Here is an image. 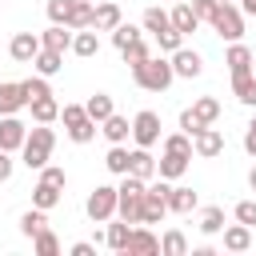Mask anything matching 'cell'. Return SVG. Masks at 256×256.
<instances>
[{
	"label": "cell",
	"mask_w": 256,
	"mask_h": 256,
	"mask_svg": "<svg viewBox=\"0 0 256 256\" xmlns=\"http://www.w3.org/2000/svg\"><path fill=\"white\" fill-rule=\"evenodd\" d=\"M160 252H164V256H188V240H184V232H180V228L164 232V236H160Z\"/></svg>",
	"instance_id": "31"
},
{
	"label": "cell",
	"mask_w": 256,
	"mask_h": 256,
	"mask_svg": "<svg viewBox=\"0 0 256 256\" xmlns=\"http://www.w3.org/2000/svg\"><path fill=\"white\" fill-rule=\"evenodd\" d=\"M168 20H172V28H176L180 36H192V32L200 28V16L192 12V4H188V0H176V8L168 12Z\"/></svg>",
	"instance_id": "11"
},
{
	"label": "cell",
	"mask_w": 256,
	"mask_h": 256,
	"mask_svg": "<svg viewBox=\"0 0 256 256\" xmlns=\"http://www.w3.org/2000/svg\"><path fill=\"white\" fill-rule=\"evenodd\" d=\"M84 112H88V120H96V124H100V120H108L116 108H112V96H108V92H96V96H88Z\"/></svg>",
	"instance_id": "26"
},
{
	"label": "cell",
	"mask_w": 256,
	"mask_h": 256,
	"mask_svg": "<svg viewBox=\"0 0 256 256\" xmlns=\"http://www.w3.org/2000/svg\"><path fill=\"white\" fill-rule=\"evenodd\" d=\"M68 252H72V256H92V252H96V244H88V240H76Z\"/></svg>",
	"instance_id": "50"
},
{
	"label": "cell",
	"mask_w": 256,
	"mask_h": 256,
	"mask_svg": "<svg viewBox=\"0 0 256 256\" xmlns=\"http://www.w3.org/2000/svg\"><path fill=\"white\" fill-rule=\"evenodd\" d=\"M212 32L224 36L228 44L240 40V36H244V12H240L232 0H220V8H216V16H212Z\"/></svg>",
	"instance_id": "3"
},
{
	"label": "cell",
	"mask_w": 256,
	"mask_h": 256,
	"mask_svg": "<svg viewBox=\"0 0 256 256\" xmlns=\"http://www.w3.org/2000/svg\"><path fill=\"white\" fill-rule=\"evenodd\" d=\"M40 48L68 52V48H72V28H64V24H52L48 32H40Z\"/></svg>",
	"instance_id": "20"
},
{
	"label": "cell",
	"mask_w": 256,
	"mask_h": 256,
	"mask_svg": "<svg viewBox=\"0 0 256 256\" xmlns=\"http://www.w3.org/2000/svg\"><path fill=\"white\" fill-rule=\"evenodd\" d=\"M120 56H124V64H128V68H136V64H140V60H148L152 52H148V44H144V40H132V44H124V48H120Z\"/></svg>",
	"instance_id": "37"
},
{
	"label": "cell",
	"mask_w": 256,
	"mask_h": 256,
	"mask_svg": "<svg viewBox=\"0 0 256 256\" xmlns=\"http://www.w3.org/2000/svg\"><path fill=\"white\" fill-rule=\"evenodd\" d=\"M232 96L248 108H256V72H232Z\"/></svg>",
	"instance_id": "17"
},
{
	"label": "cell",
	"mask_w": 256,
	"mask_h": 256,
	"mask_svg": "<svg viewBox=\"0 0 256 256\" xmlns=\"http://www.w3.org/2000/svg\"><path fill=\"white\" fill-rule=\"evenodd\" d=\"M64 132H68V140H72V144H88V140L96 136V120H88V116H84L80 124H72V128H64Z\"/></svg>",
	"instance_id": "38"
},
{
	"label": "cell",
	"mask_w": 256,
	"mask_h": 256,
	"mask_svg": "<svg viewBox=\"0 0 256 256\" xmlns=\"http://www.w3.org/2000/svg\"><path fill=\"white\" fill-rule=\"evenodd\" d=\"M32 252H36V256H56V252H60V236H56L52 228H40V232L32 236Z\"/></svg>",
	"instance_id": "29"
},
{
	"label": "cell",
	"mask_w": 256,
	"mask_h": 256,
	"mask_svg": "<svg viewBox=\"0 0 256 256\" xmlns=\"http://www.w3.org/2000/svg\"><path fill=\"white\" fill-rule=\"evenodd\" d=\"M132 80H136L144 92H168V84L176 80V72H172V60L148 56V60H140V64L132 68Z\"/></svg>",
	"instance_id": "2"
},
{
	"label": "cell",
	"mask_w": 256,
	"mask_h": 256,
	"mask_svg": "<svg viewBox=\"0 0 256 256\" xmlns=\"http://www.w3.org/2000/svg\"><path fill=\"white\" fill-rule=\"evenodd\" d=\"M100 132L108 136V144H124V140L132 136V124H128V116H120V112H112L108 120H100Z\"/></svg>",
	"instance_id": "18"
},
{
	"label": "cell",
	"mask_w": 256,
	"mask_h": 256,
	"mask_svg": "<svg viewBox=\"0 0 256 256\" xmlns=\"http://www.w3.org/2000/svg\"><path fill=\"white\" fill-rule=\"evenodd\" d=\"M172 72L176 76H184V80H192V76H200L204 72V60H200V52H192V48H176L172 52Z\"/></svg>",
	"instance_id": "8"
},
{
	"label": "cell",
	"mask_w": 256,
	"mask_h": 256,
	"mask_svg": "<svg viewBox=\"0 0 256 256\" xmlns=\"http://www.w3.org/2000/svg\"><path fill=\"white\" fill-rule=\"evenodd\" d=\"M40 228H48V216H44V208H28V212L20 216V232H24L28 240H32V236H36Z\"/></svg>",
	"instance_id": "32"
},
{
	"label": "cell",
	"mask_w": 256,
	"mask_h": 256,
	"mask_svg": "<svg viewBox=\"0 0 256 256\" xmlns=\"http://www.w3.org/2000/svg\"><path fill=\"white\" fill-rule=\"evenodd\" d=\"M192 4V12L200 16V24H212V16H216V8H220V0H188Z\"/></svg>",
	"instance_id": "42"
},
{
	"label": "cell",
	"mask_w": 256,
	"mask_h": 256,
	"mask_svg": "<svg viewBox=\"0 0 256 256\" xmlns=\"http://www.w3.org/2000/svg\"><path fill=\"white\" fill-rule=\"evenodd\" d=\"M224 64H228V72H252V52H248V44L232 40L228 52H224Z\"/></svg>",
	"instance_id": "21"
},
{
	"label": "cell",
	"mask_w": 256,
	"mask_h": 256,
	"mask_svg": "<svg viewBox=\"0 0 256 256\" xmlns=\"http://www.w3.org/2000/svg\"><path fill=\"white\" fill-rule=\"evenodd\" d=\"M20 108H28V100H24V84H0V116H16Z\"/></svg>",
	"instance_id": "13"
},
{
	"label": "cell",
	"mask_w": 256,
	"mask_h": 256,
	"mask_svg": "<svg viewBox=\"0 0 256 256\" xmlns=\"http://www.w3.org/2000/svg\"><path fill=\"white\" fill-rule=\"evenodd\" d=\"M188 160H192V156H180V152H164V156L156 160V176H164V180H180V176L188 172Z\"/></svg>",
	"instance_id": "15"
},
{
	"label": "cell",
	"mask_w": 256,
	"mask_h": 256,
	"mask_svg": "<svg viewBox=\"0 0 256 256\" xmlns=\"http://www.w3.org/2000/svg\"><path fill=\"white\" fill-rule=\"evenodd\" d=\"M200 128H208V124H204V120H200V116H196L192 108H184V112H180V132H188V136H196Z\"/></svg>",
	"instance_id": "43"
},
{
	"label": "cell",
	"mask_w": 256,
	"mask_h": 256,
	"mask_svg": "<svg viewBox=\"0 0 256 256\" xmlns=\"http://www.w3.org/2000/svg\"><path fill=\"white\" fill-rule=\"evenodd\" d=\"M244 152L248 156H256V116L248 120V128H244Z\"/></svg>",
	"instance_id": "49"
},
{
	"label": "cell",
	"mask_w": 256,
	"mask_h": 256,
	"mask_svg": "<svg viewBox=\"0 0 256 256\" xmlns=\"http://www.w3.org/2000/svg\"><path fill=\"white\" fill-rule=\"evenodd\" d=\"M104 168L116 172V176H124V172H128V148H124V144H112L108 156H104Z\"/></svg>",
	"instance_id": "34"
},
{
	"label": "cell",
	"mask_w": 256,
	"mask_h": 256,
	"mask_svg": "<svg viewBox=\"0 0 256 256\" xmlns=\"http://www.w3.org/2000/svg\"><path fill=\"white\" fill-rule=\"evenodd\" d=\"M132 140H136V148H152V144L160 140V116H156L152 108L136 112V120H132Z\"/></svg>",
	"instance_id": "5"
},
{
	"label": "cell",
	"mask_w": 256,
	"mask_h": 256,
	"mask_svg": "<svg viewBox=\"0 0 256 256\" xmlns=\"http://www.w3.org/2000/svg\"><path fill=\"white\" fill-rule=\"evenodd\" d=\"M128 232H132V224H128V220H116V224L104 228V244H108L112 252H124V248H128Z\"/></svg>",
	"instance_id": "28"
},
{
	"label": "cell",
	"mask_w": 256,
	"mask_h": 256,
	"mask_svg": "<svg viewBox=\"0 0 256 256\" xmlns=\"http://www.w3.org/2000/svg\"><path fill=\"white\" fill-rule=\"evenodd\" d=\"M124 16H120V4H112V0H104V4H96V16H92V28L96 32H112L116 24H120Z\"/></svg>",
	"instance_id": "19"
},
{
	"label": "cell",
	"mask_w": 256,
	"mask_h": 256,
	"mask_svg": "<svg viewBox=\"0 0 256 256\" xmlns=\"http://www.w3.org/2000/svg\"><path fill=\"white\" fill-rule=\"evenodd\" d=\"M220 232H224V248H228V252H248V248H252V228H248V224L236 220V224H228V228H220Z\"/></svg>",
	"instance_id": "16"
},
{
	"label": "cell",
	"mask_w": 256,
	"mask_h": 256,
	"mask_svg": "<svg viewBox=\"0 0 256 256\" xmlns=\"http://www.w3.org/2000/svg\"><path fill=\"white\" fill-rule=\"evenodd\" d=\"M156 44H160V52H168V56H172V52L184 44V36H180L176 28H164V32H156Z\"/></svg>",
	"instance_id": "40"
},
{
	"label": "cell",
	"mask_w": 256,
	"mask_h": 256,
	"mask_svg": "<svg viewBox=\"0 0 256 256\" xmlns=\"http://www.w3.org/2000/svg\"><path fill=\"white\" fill-rule=\"evenodd\" d=\"M220 228H224V208H220V204H208V208L200 212V232H204V236H216Z\"/></svg>",
	"instance_id": "30"
},
{
	"label": "cell",
	"mask_w": 256,
	"mask_h": 256,
	"mask_svg": "<svg viewBox=\"0 0 256 256\" xmlns=\"http://www.w3.org/2000/svg\"><path fill=\"white\" fill-rule=\"evenodd\" d=\"M92 16H96V4H88V0H72V4H68V16H64V28H72V32L92 28Z\"/></svg>",
	"instance_id": "12"
},
{
	"label": "cell",
	"mask_w": 256,
	"mask_h": 256,
	"mask_svg": "<svg viewBox=\"0 0 256 256\" xmlns=\"http://www.w3.org/2000/svg\"><path fill=\"white\" fill-rule=\"evenodd\" d=\"M72 52L76 56H96L100 52V36H96V28H80V32H72Z\"/></svg>",
	"instance_id": "23"
},
{
	"label": "cell",
	"mask_w": 256,
	"mask_h": 256,
	"mask_svg": "<svg viewBox=\"0 0 256 256\" xmlns=\"http://www.w3.org/2000/svg\"><path fill=\"white\" fill-rule=\"evenodd\" d=\"M52 148H56V132H52L48 124H36V128H28V136H24V144H20V160L40 172V168L52 160Z\"/></svg>",
	"instance_id": "1"
},
{
	"label": "cell",
	"mask_w": 256,
	"mask_h": 256,
	"mask_svg": "<svg viewBox=\"0 0 256 256\" xmlns=\"http://www.w3.org/2000/svg\"><path fill=\"white\" fill-rule=\"evenodd\" d=\"M20 84H24V100H28V104H32V100H40V96H52L48 76H40V72H36V76H28V80H20Z\"/></svg>",
	"instance_id": "33"
},
{
	"label": "cell",
	"mask_w": 256,
	"mask_h": 256,
	"mask_svg": "<svg viewBox=\"0 0 256 256\" xmlns=\"http://www.w3.org/2000/svg\"><path fill=\"white\" fill-rule=\"evenodd\" d=\"M40 180H48V184H56V188H64V184H68L64 168H56V164H44V168H40Z\"/></svg>",
	"instance_id": "46"
},
{
	"label": "cell",
	"mask_w": 256,
	"mask_h": 256,
	"mask_svg": "<svg viewBox=\"0 0 256 256\" xmlns=\"http://www.w3.org/2000/svg\"><path fill=\"white\" fill-rule=\"evenodd\" d=\"M84 212H88L92 224L112 220V216H116V188H112V184H96V188L88 192V200H84Z\"/></svg>",
	"instance_id": "4"
},
{
	"label": "cell",
	"mask_w": 256,
	"mask_h": 256,
	"mask_svg": "<svg viewBox=\"0 0 256 256\" xmlns=\"http://www.w3.org/2000/svg\"><path fill=\"white\" fill-rule=\"evenodd\" d=\"M236 8H240V12H248V16H256V0H240Z\"/></svg>",
	"instance_id": "51"
},
{
	"label": "cell",
	"mask_w": 256,
	"mask_h": 256,
	"mask_svg": "<svg viewBox=\"0 0 256 256\" xmlns=\"http://www.w3.org/2000/svg\"><path fill=\"white\" fill-rule=\"evenodd\" d=\"M12 168H16L12 152H4V148H0V184H4V180H12Z\"/></svg>",
	"instance_id": "48"
},
{
	"label": "cell",
	"mask_w": 256,
	"mask_h": 256,
	"mask_svg": "<svg viewBox=\"0 0 256 256\" xmlns=\"http://www.w3.org/2000/svg\"><path fill=\"white\" fill-rule=\"evenodd\" d=\"M192 152H196L200 160L220 156V152H224V132H220V128H212V124H208V128H200V132L192 136Z\"/></svg>",
	"instance_id": "7"
},
{
	"label": "cell",
	"mask_w": 256,
	"mask_h": 256,
	"mask_svg": "<svg viewBox=\"0 0 256 256\" xmlns=\"http://www.w3.org/2000/svg\"><path fill=\"white\" fill-rule=\"evenodd\" d=\"M248 184H252V192H256V164H252V172H248Z\"/></svg>",
	"instance_id": "52"
},
{
	"label": "cell",
	"mask_w": 256,
	"mask_h": 256,
	"mask_svg": "<svg viewBox=\"0 0 256 256\" xmlns=\"http://www.w3.org/2000/svg\"><path fill=\"white\" fill-rule=\"evenodd\" d=\"M88 112H84V104H64L60 108V120H64V128H72V124H80Z\"/></svg>",
	"instance_id": "44"
},
{
	"label": "cell",
	"mask_w": 256,
	"mask_h": 256,
	"mask_svg": "<svg viewBox=\"0 0 256 256\" xmlns=\"http://www.w3.org/2000/svg\"><path fill=\"white\" fill-rule=\"evenodd\" d=\"M156 252H160V236H156L148 224H132L124 256H156Z\"/></svg>",
	"instance_id": "6"
},
{
	"label": "cell",
	"mask_w": 256,
	"mask_h": 256,
	"mask_svg": "<svg viewBox=\"0 0 256 256\" xmlns=\"http://www.w3.org/2000/svg\"><path fill=\"white\" fill-rule=\"evenodd\" d=\"M144 28L156 36V32L172 28V20H168V12H164V8H144Z\"/></svg>",
	"instance_id": "36"
},
{
	"label": "cell",
	"mask_w": 256,
	"mask_h": 256,
	"mask_svg": "<svg viewBox=\"0 0 256 256\" xmlns=\"http://www.w3.org/2000/svg\"><path fill=\"white\" fill-rule=\"evenodd\" d=\"M128 172L140 176V180H152V176H156V156H152L148 148H132V152H128Z\"/></svg>",
	"instance_id": "14"
},
{
	"label": "cell",
	"mask_w": 256,
	"mask_h": 256,
	"mask_svg": "<svg viewBox=\"0 0 256 256\" xmlns=\"http://www.w3.org/2000/svg\"><path fill=\"white\" fill-rule=\"evenodd\" d=\"M236 220L248 224V228H256V200H240L236 204Z\"/></svg>",
	"instance_id": "45"
},
{
	"label": "cell",
	"mask_w": 256,
	"mask_h": 256,
	"mask_svg": "<svg viewBox=\"0 0 256 256\" xmlns=\"http://www.w3.org/2000/svg\"><path fill=\"white\" fill-rule=\"evenodd\" d=\"M164 200H168V212H180V216H188V212L200 204V196H196L192 188H168Z\"/></svg>",
	"instance_id": "22"
},
{
	"label": "cell",
	"mask_w": 256,
	"mask_h": 256,
	"mask_svg": "<svg viewBox=\"0 0 256 256\" xmlns=\"http://www.w3.org/2000/svg\"><path fill=\"white\" fill-rule=\"evenodd\" d=\"M24 136H28V124H20L16 116H0V148L4 152H20Z\"/></svg>",
	"instance_id": "9"
},
{
	"label": "cell",
	"mask_w": 256,
	"mask_h": 256,
	"mask_svg": "<svg viewBox=\"0 0 256 256\" xmlns=\"http://www.w3.org/2000/svg\"><path fill=\"white\" fill-rule=\"evenodd\" d=\"M192 112H196L204 124H216V116H220V100H216V96H200V100L192 104Z\"/></svg>",
	"instance_id": "35"
},
{
	"label": "cell",
	"mask_w": 256,
	"mask_h": 256,
	"mask_svg": "<svg viewBox=\"0 0 256 256\" xmlns=\"http://www.w3.org/2000/svg\"><path fill=\"white\" fill-rule=\"evenodd\" d=\"M164 152L192 156V136H188V132H172V136H164Z\"/></svg>",
	"instance_id": "39"
},
{
	"label": "cell",
	"mask_w": 256,
	"mask_h": 256,
	"mask_svg": "<svg viewBox=\"0 0 256 256\" xmlns=\"http://www.w3.org/2000/svg\"><path fill=\"white\" fill-rule=\"evenodd\" d=\"M28 108H32V120H36V124H52V120L60 116V104H56V96H40V100H32Z\"/></svg>",
	"instance_id": "27"
},
{
	"label": "cell",
	"mask_w": 256,
	"mask_h": 256,
	"mask_svg": "<svg viewBox=\"0 0 256 256\" xmlns=\"http://www.w3.org/2000/svg\"><path fill=\"white\" fill-rule=\"evenodd\" d=\"M68 4H72V0H48V20H52V24H64Z\"/></svg>",
	"instance_id": "47"
},
{
	"label": "cell",
	"mask_w": 256,
	"mask_h": 256,
	"mask_svg": "<svg viewBox=\"0 0 256 256\" xmlns=\"http://www.w3.org/2000/svg\"><path fill=\"white\" fill-rule=\"evenodd\" d=\"M132 40H140V32H136L132 24H124V20H120V24L112 28V44H116V48H124V44H132Z\"/></svg>",
	"instance_id": "41"
},
{
	"label": "cell",
	"mask_w": 256,
	"mask_h": 256,
	"mask_svg": "<svg viewBox=\"0 0 256 256\" xmlns=\"http://www.w3.org/2000/svg\"><path fill=\"white\" fill-rule=\"evenodd\" d=\"M60 192L64 188H56V184H48V180H36V188H32V208H56L60 204Z\"/></svg>",
	"instance_id": "25"
},
{
	"label": "cell",
	"mask_w": 256,
	"mask_h": 256,
	"mask_svg": "<svg viewBox=\"0 0 256 256\" xmlns=\"http://www.w3.org/2000/svg\"><path fill=\"white\" fill-rule=\"evenodd\" d=\"M36 52H40V36H36V32H16L12 44H8V56L20 60V64H32Z\"/></svg>",
	"instance_id": "10"
},
{
	"label": "cell",
	"mask_w": 256,
	"mask_h": 256,
	"mask_svg": "<svg viewBox=\"0 0 256 256\" xmlns=\"http://www.w3.org/2000/svg\"><path fill=\"white\" fill-rule=\"evenodd\" d=\"M32 68H36L40 76H56V72L64 68V52H52V48H40V52L32 56Z\"/></svg>",
	"instance_id": "24"
}]
</instances>
